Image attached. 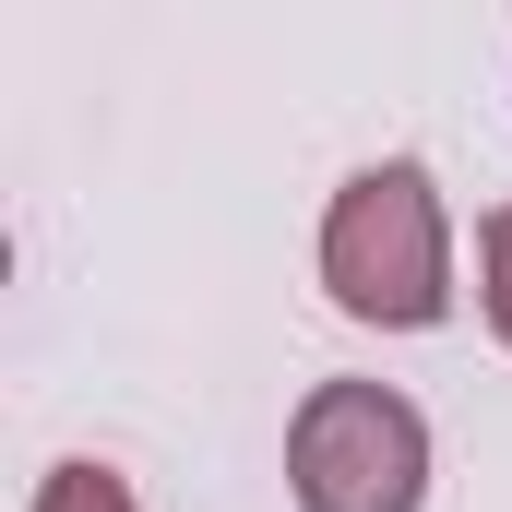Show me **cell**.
Returning <instances> with one entry per match:
<instances>
[{"label": "cell", "mask_w": 512, "mask_h": 512, "mask_svg": "<svg viewBox=\"0 0 512 512\" xmlns=\"http://www.w3.org/2000/svg\"><path fill=\"white\" fill-rule=\"evenodd\" d=\"M322 298L346 322H370V334L453 322V215H441V179L417 155L358 167L322 203Z\"/></svg>", "instance_id": "cell-1"}, {"label": "cell", "mask_w": 512, "mask_h": 512, "mask_svg": "<svg viewBox=\"0 0 512 512\" xmlns=\"http://www.w3.org/2000/svg\"><path fill=\"white\" fill-rule=\"evenodd\" d=\"M298 512H417L429 501V417L393 382H310L286 417Z\"/></svg>", "instance_id": "cell-2"}, {"label": "cell", "mask_w": 512, "mask_h": 512, "mask_svg": "<svg viewBox=\"0 0 512 512\" xmlns=\"http://www.w3.org/2000/svg\"><path fill=\"white\" fill-rule=\"evenodd\" d=\"M24 512H143V501H131V477H120V465L72 453V465H48V477H36V501H24Z\"/></svg>", "instance_id": "cell-3"}, {"label": "cell", "mask_w": 512, "mask_h": 512, "mask_svg": "<svg viewBox=\"0 0 512 512\" xmlns=\"http://www.w3.org/2000/svg\"><path fill=\"white\" fill-rule=\"evenodd\" d=\"M477 298H489V334L512 346V203L477 227Z\"/></svg>", "instance_id": "cell-4"}]
</instances>
